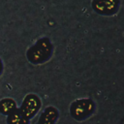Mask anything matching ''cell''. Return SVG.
<instances>
[{
	"label": "cell",
	"mask_w": 124,
	"mask_h": 124,
	"mask_svg": "<svg viewBox=\"0 0 124 124\" xmlns=\"http://www.w3.org/2000/svg\"><path fill=\"white\" fill-rule=\"evenodd\" d=\"M51 51V46L46 39H42L27 51V58L31 63L38 64L46 61Z\"/></svg>",
	"instance_id": "cell-1"
},
{
	"label": "cell",
	"mask_w": 124,
	"mask_h": 124,
	"mask_svg": "<svg viewBox=\"0 0 124 124\" xmlns=\"http://www.w3.org/2000/svg\"><path fill=\"white\" fill-rule=\"evenodd\" d=\"M94 110V103L90 99H80L74 102L70 108L71 115L77 120L89 117Z\"/></svg>",
	"instance_id": "cell-2"
},
{
	"label": "cell",
	"mask_w": 124,
	"mask_h": 124,
	"mask_svg": "<svg viewBox=\"0 0 124 124\" xmlns=\"http://www.w3.org/2000/svg\"><path fill=\"white\" fill-rule=\"evenodd\" d=\"M40 107H41V101L39 97L34 94H29L24 98L19 110L28 119H30L38 112Z\"/></svg>",
	"instance_id": "cell-3"
},
{
	"label": "cell",
	"mask_w": 124,
	"mask_h": 124,
	"mask_svg": "<svg viewBox=\"0 0 124 124\" xmlns=\"http://www.w3.org/2000/svg\"><path fill=\"white\" fill-rule=\"evenodd\" d=\"M58 118V111L54 107H47L41 114L38 124H55Z\"/></svg>",
	"instance_id": "cell-4"
},
{
	"label": "cell",
	"mask_w": 124,
	"mask_h": 124,
	"mask_svg": "<svg viewBox=\"0 0 124 124\" xmlns=\"http://www.w3.org/2000/svg\"><path fill=\"white\" fill-rule=\"evenodd\" d=\"M7 122L8 124H29V119L19 110V108H16L8 115Z\"/></svg>",
	"instance_id": "cell-5"
},
{
	"label": "cell",
	"mask_w": 124,
	"mask_h": 124,
	"mask_svg": "<svg viewBox=\"0 0 124 124\" xmlns=\"http://www.w3.org/2000/svg\"><path fill=\"white\" fill-rule=\"evenodd\" d=\"M95 9L102 13H109L115 9L114 0H96Z\"/></svg>",
	"instance_id": "cell-6"
},
{
	"label": "cell",
	"mask_w": 124,
	"mask_h": 124,
	"mask_svg": "<svg viewBox=\"0 0 124 124\" xmlns=\"http://www.w3.org/2000/svg\"><path fill=\"white\" fill-rule=\"evenodd\" d=\"M16 108V102L13 99L5 98L0 101V112L4 115H9L12 111Z\"/></svg>",
	"instance_id": "cell-7"
},
{
	"label": "cell",
	"mask_w": 124,
	"mask_h": 124,
	"mask_svg": "<svg viewBox=\"0 0 124 124\" xmlns=\"http://www.w3.org/2000/svg\"><path fill=\"white\" fill-rule=\"evenodd\" d=\"M2 67H3V66H2V62H1V59H0V74L2 73Z\"/></svg>",
	"instance_id": "cell-8"
}]
</instances>
